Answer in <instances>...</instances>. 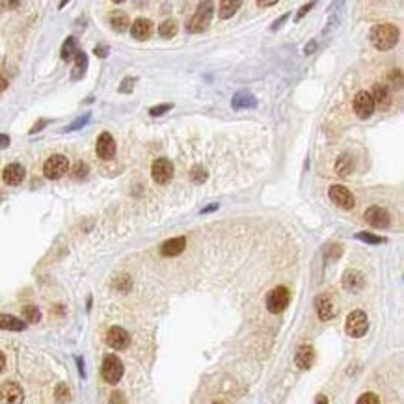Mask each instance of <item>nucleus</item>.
I'll return each mask as SVG.
<instances>
[{
    "mask_svg": "<svg viewBox=\"0 0 404 404\" xmlns=\"http://www.w3.org/2000/svg\"><path fill=\"white\" fill-rule=\"evenodd\" d=\"M399 36H401V32L395 24L382 22V24H376L371 32V43L378 51H389L399 43Z\"/></svg>",
    "mask_w": 404,
    "mask_h": 404,
    "instance_id": "nucleus-1",
    "label": "nucleus"
},
{
    "mask_svg": "<svg viewBox=\"0 0 404 404\" xmlns=\"http://www.w3.org/2000/svg\"><path fill=\"white\" fill-rule=\"evenodd\" d=\"M212 13H214V10H212V4H211V2L199 4L197 11L192 15V19L188 21L187 30L190 32V34H201V32H205L209 28V24H211Z\"/></svg>",
    "mask_w": 404,
    "mask_h": 404,
    "instance_id": "nucleus-2",
    "label": "nucleus"
},
{
    "mask_svg": "<svg viewBox=\"0 0 404 404\" xmlns=\"http://www.w3.org/2000/svg\"><path fill=\"white\" fill-rule=\"evenodd\" d=\"M123 363H121V360L117 356H114V354L104 356L103 367H101V374H103L104 382L112 384V385L117 384L121 380V376H123Z\"/></svg>",
    "mask_w": 404,
    "mask_h": 404,
    "instance_id": "nucleus-3",
    "label": "nucleus"
},
{
    "mask_svg": "<svg viewBox=\"0 0 404 404\" xmlns=\"http://www.w3.org/2000/svg\"><path fill=\"white\" fill-rule=\"evenodd\" d=\"M289 302H290V292L287 287H283V285L274 287L267 294V309L270 313H281V311L287 309Z\"/></svg>",
    "mask_w": 404,
    "mask_h": 404,
    "instance_id": "nucleus-4",
    "label": "nucleus"
},
{
    "mask_svg": "<svg viewBox=\"0 0 404 404\" xmlns=\"http://www.w3.org/2000/svg\"><path fill=\"white\" fill-rule=\"evenodd\" d=\"M67 170H69V160L65 155H52L43 164V173L47 179H52V181L63 177L67 173Z\"/></svg>",
    "mask_w": 404,
    "mask_h": 404,
    "instance_id": "nucleus-5",
    "label": "nucleus"
},
{
    "mask_svg": "<svg viewBox=\"0 0 404 404\" xmlns=\"http://www.w3.org/2000/svg\"><path fill=\"white\" fill-rule=\"evenodd\" d=\"M345 330L350 337H363L367 330H369V319L363 311L356 309L352 311L348 317H346V324H345Z\"/></svg>",
    "mask_w": 404,
    "mask_h": 404,
    "instance_id": "nucleus-6",
    "label": "nucleus"
},
{
    "mask_svg": "<svg viewBox=\"0 0 404 404\" xmlns=\"http://www.w3.org/2000/svg\"><path fill=\"white\" fill-rule=\"evenodd\" d=\"M151 175H153V181L158 183V185L170 183L172 177H173V164H172V160L166 158V156L156 158L153 162V166H151Z\"/></svg>",
    "mask_w": 404,
    "mask_h": 404,
    "instance_id": "nucleus-7",
    "label": "nucleus"
},
{
    "mask_svg": "<svg viewBox=\"0 0 404 404\" xmlns=\"http://www.w3.org/2000/svg\"><path fill=\"white\" fill-rule=\"evenodd\" d=\"M352 108H354V112H356V115H358L360 119H367V117H371L373 112H374V101H373V97H371V94H369V92H365V90L358 92V94L354 95Z\"/></svg>",
    "mask_w": 404,
    "mask_h": 404,
    "instance_id": "nucleus-8",
    "label": "nucleus"
},
{
    "mask_svg": "<svg viewBox=\"0 0 404 404\" xmlns=\"http://www.w3.org/2000/svg\"><path fill=\"white\" fill-rule=\"evenodd\" d=\"M24 391L17 382L0 384V404H22Z\"/></svg>",
    "mask_w": 404,
    "mask_h": 404,
    "instance_id": "nucleus-9",
    "label": "nucleus"
},
{
    "mask_svg": "<svg viewBox=\"0 0 404 404\" xmlns=\"http://www.w3.org/2000/svg\"><path fill=\"white\" fill-rule=\"evenodd\" d=\"M328 197L332 199L337 207L346 209V211H350L356 205V199H354L352 192L346 187H343V185H333V187H330Z\"/></svg>",
    "mask_w": 404,
    "mask_h": 404,
    "instance_id": "nucleus-10",
    "label": "nucleus"
},
{
    "mask_svg": "<svg viewBox=\"0 0 404 404\" xmlns=\"http://www.w3.org/2000/svg\"><path fill=\"white\" fill-rule=\"evenodd\" d=\"M129 343H131V335L121 326H112L106 332V345L112 346L114 350H125L129 346Z\"/></svg>",
    "mask_w": 404,
    "mask_h": 404,
    "instance_id": "nucleus-11",
    "label": "nucleus"
},
{
    "mask_svg": "<svg viewBox=\"0 0 404 404\" xmlns=\"http://www.w3.org/2000/svg\"><path fill=\"white\" fill-rule=\"evenodd\" d=\"M95 151L97 156L103 158V160H110L115 155V140L110 133H101L97 138V144H95Z\"/></svg>",
    "mask_w": 404,
    "mask_h": 404,
    "instance_id": "nucleus-12",
    "label": "nucleus"
},
{
    "mask_svg": "<svg viewBox=\"0 0 404 404\" xmlns=\"http://www.w3.org/2000/svg\"><path fill=\"white\" fill-rule=\"evenodd\" d=\"M365 222L374 229H385L389 226V214L385 209L374 205L365 211Z\"/></svg>",
    "mask_w": 404,
    "mask_h": 404,
    "instance_id": "nucleus-13",
    "label": "nucleus"
},
{
    "mask_svg": "<svg viewBox=\"0 0 404 404\" xmlns=\"http://www.w3.org/2000/svg\"><path fill=\"white\" fill-rule=\"evenodd\" d=\"M315 308H317V315L321 321H332L333 317L337 315V306L332 300L330 294H321L317 296L315 300Z\"/></svg>",
    "mask_w": 404,
    "mask_h": 404,
    "instance_id": "nucleus-14",
    "label": "nucleus"
},
{
    "mask_svg": "<svg viewBox=\"0 0 404 404\" xmlns=\"http://www.w3.org/2000/svg\"><path fill=\"white\" fill-rule=\"evenodd\" d=\"M24 175H26L24 168H22L21 164H17V162H11V164H8V166L4 168V172H2V179H4V183H6V185H10V187H17V185H21L22 181H24Z\"/></svg>",
    "mask_w": 404,
    "mask_h": 404,
    "instance_id": "nucleus-15",
    "label": "nucleus"
},
{
    "mask_svg": "<svg viewBox=\"0 0 404 404\" xmlns=\"http://www.w3.org/2000/svg\"><path fill=\"white\" fill-rule=\"evenodd\" d=\"M363 285H365V278H363V274L360 270L350 269L343 274V287H345V290L360 292L363 289Z\"/></svg>",
    "mask_w": 404,
    "mask_h": 404,
    "instance_id": "nucleus-16",
    "label": "nucleus"
},
{
    "mask_svg": "<svg viewBox=\"0 0 404 404\" xmlns=\"http://www.w3.org/2000/svg\"><path fill=\"white\" fill-rule=\"evenodd\" d=\"M187 248V238L185 237H175L166 240L162 246H160V253L164 257H175V255H181Z\"/></svg>",
    "mask_w": 404,
    "mask_h": 404,
    "instance_id": "nucleus-17",
    "label": "nucleus"
},
{
    "mask_svg": "<svg viewBox=\"0 0 404 404\" xmlns=\"http://www.w3.org/2000/svg\"><path fill=\"white\" fill-rule=\"evenodd\" d=\"M131 34H133V38L138 39V41H145L153 34V22L149 21V19H136L131 24Z\"/></svg>",
    "mask_w": 404,
    "mask_h": 404,
    "instance_id": "nucleus-18",
    "label": "nucleus"
},
{
    "mask_svg": "<svg viewBox=\"0 0 404 404\" xmlns=\"http://www.w3.org/2000/svg\"><path fill=\"white\" fill-rule=\"evenodd\" d=\"M371 97H373L374 101V108L378 106V108H387L389 104H391V94H389V88L385 86V84H376L373 90V94H371Z\"/></svg>",
    "mask_w": 404,
    "mask_h": 404,
    "instance_id": "nucleus-19",
    "label": "nucleus"
},
{
    "mask_svg": "<svg viewBox=\"0 0 404 404\" xmlns=\"http://www.w3.org/2000/svg\"><path fill=\"white\" fill-rule=\"evenodd\" d=\"M296 365L300 369H309L313 362H315V350L311 345H302L300 348L296 350V358H294Z\"/></svg>",
    "mask_w": 404,
    "mask_h": 404,
    "instance_id": "nucleus-20",
    "label": "nucleus"
},
{
    "mask_svg": "<svg viewBox=\"0 0 404 404\" xmlns=\"http://www.w3.org/2000/svg\"><path fill=\"white\" fill-rule=\"evenodd\" d=\"M0 330H8V332H22L26 330V322L8 315V313H0Z\"/></svg>",
    "mask_w": 404,
    "mask_h": 404,
    "instance_id": "nucleus-21",
    "label": "nucleus"
},
{
    "mask_svg": "<svg viewBox=\"0 0 404 404\" xmlns=\"http://www.w3.org/2000/svg\"><path fill=\"white\" fill-rule=\"evenodd\" d=\"M335 172H337V175L339 177H348L350 173L354 172V158L350 155H341L339 158H337V162H335Z\"/></svg>",
    "mask_w": 404,
    "mask_h": 404,
    "instance_id": "nucleus-22",
    "label": "nucleus"
},
{
    "mask_svg": "<svg viewBox=\"0 0 404 404\" xmlns=\"http://www.w3.org/2000/svg\"><path fill=\"white\" fill-rule=\"evenodd\" d=\"M129 15L121 10H115L110 13V26L114 28L115 32H125L129 28Z\"/></svg>",
    "mask_w": 404,
    "mask_h": 404,
    "instance_id": "nucleus-23",
    "label": "nucleus"
},
{
    "mask_svg": "<svg viewBox=\"0 0 404 404\" xmlns=\"http://www.w3.org/2000/svg\"><path fill=\"white\" fill-rule=\"evenodd\" d=\"M238 8H240L238 0H224L218 4V15H220V19H229L237 13Z\"/></svg>",
    "mask_w": 404,
    "mask_h": 404,
    "instance_id": "nucleus-24",
    "label": "nucleus"
},
{
    "mask_svg": "<svg viewBox=\"0 0 404 404\" xmlns=\"http://www.w3.org/2000/svg\"><path fill=\"white\" fill-rule=\"evenodd\" d=\"M233 106L235 108H253L255 104H257V101H255V97L251 94H248V92H238L235 97H233Z\"/></svg>",
    "mask_w": 404,
    "mask_h": 404,
    "instance_id": "nucleus-25",
    "label": "nucleus"
},
{
    "mask_svg": "<svg viewBox=\"0 0 404 404\" xmlns=\"http://www.w3.org/2000/svg\"><path fill=\"white\" fill-rule=\"evenodd\" d=\"M86 69H88V56H86L84 51H77V54H75V73H73V78H82Z\"/></svg>",
    "mask_w": 404,
    "mask_h": 404,
    "instance_id": "nucleus-26",
    "label": "nucleus"
},
{
    "mask_svg": "<svg viewBox=\"0 0 404 404\" xmlns=\"http://www.w3.org/2000/svg\"><path fill=\"white\" fill-rule=\"evenodd\" d=\"M177 30H179L177 28V22L173 19H168V21H164L158 26V36L164 38V39H172V38L177 36Z\"/></svg>",
    "mask_w": 404,
    "mask_h": 404,
    "instance_id": "nucleus-27",
    "label": "nucleus"
},
{
    "mask_svg": "<svg viewBox=\"0 0 404 404\" xmlns=\"http://www.w3.org/2000/svg\"><path fill=\"white\" fill-rule=\"evenodd\" d=\"M60 54H62V60H65V62L71 60V58H75V54H77V39H75L73 36L65 39V43L62 45V52H60Z\"/></svg>",
    "mask_w": 404,
    "mask_h": 404,
    "instance_id": "nucleus-28",
    "label": "nucleus"
},
{
    "mask_svg": "<svg viewBox=\"0 0 404 404\" xmlns=\"http://www.w3.org/2000/svg\"><path fill=\"white\" fill-rule=\"evenodd\" d=\"M207 168L201 166V164H196V166L190 170V179H192V183H196V185H201V183H205L207 181Z\"/></svg>",
    "mask_w": 404,
    "mask_h": 404,
    "instance_id": "nucleus-29",
    "label": "nucleus"
},
{
    "mask_svg": "<svg viewBox=\"0 0 404 404\" xmlns=\"http://www.w3.org/2000/svg\"><path fill=\"white\" fill-rule=\"evenodd\" d=\"M22 317H24V321L26 322L36 324V322L41 321V311L38 309L36 306H24V308H22Z\"/></svg>",
    "mask_w": 404,
    "mask_h": 404,
    "instance_id": "nucleus-30",
    "label": "nucleus"
},
{
    "mask_svg": "<svg viewBox=\"0 0 404 404\" xmlns=\"http://www.w3.org/2000/svg\"><path fill=\"white\" fill-rule=\"evenodd\" d=\"M54 397L58 403H67L71 399V393H69V387L65 384H58L56 389H54Z\"/></svg>",
    "mask_w": 404,
    "mask_h": 404,
    "instance_id": "nucleus-31",
    "label": "nucleus"
},
{
    "mask_svg": "<svg viewBox=\"0 0 404 404\" xmlns=\"http://www.w3.org/2000/svg\"><path fill=\"white\" fill-rule=\"evenodd\" d=\"M131 287H133V281H131L129 276H119V278H115L114 289H117L119 292H127V290H131Z\"/></svg>",
    "mask_w": 404,
    "mask_h": 404,
    "instance_id": "nucleus-32",
    "label": "nucleus"
},
{
    "mask_svg": "<svg viewBox=\"0 0 404 404\" xmlns=\"http://www.w3.org/2000/svg\"><path fill=\"white\" fill-rule=\"evenodd\" d=\"M88 173H90V168H88L86 162H77L75 168H73V177L75 179H86Z\"/></svg>",
    "mask_w": 404,
    "mask_h": 404,
    "instance_id": "nucleus-33",
    "label": "nucleus"
},
{
    "mask_svg": "<svg viewBox=\"0 0 404 404\" xmlns=\"http://www.w3.org/2000/svg\"><path fill=\"white\" fill-rule=\"evenodd\" d=\"M92 119V115L90 114H86V115H82V117H78V119H75L71 125H67L65 127V131H77V129H80V127H84V125L88 123Z\"/></svg>",
    "mask_w": 404,
    "mask_h": 404,
    "instance_id": "nucleus-34",
    "label": "nucleus"
},
{
    "mask_svg": "<svg viewBox=\"0 0 404 404\" xmlns=\"http://www.w3.org/2000/svg\"><path fill=\"white\" fill-rule=\"evenodd\" d=\"M356 237L360 238V240H363V242H369V244H380V242H384L382 237H376V235H371V233H358Z\"/></svg>",
    "mask_w": 404,
    "mask_h": 404,
    "instance_id": "nucleus-35",
    "label": "nucleus"
},
{
    "mask_svg": "<svg viewBox=\"0 0 404 404\" xmlns=\"http://www.w3.org/2000/svg\"><path fill=\"white\" fill-rule=\"evenodd\" d=\"M356 404H380V399H378V395L374 393H363L360 399H358V403Z\"/></svg>",
    "mask_w": 404,
    "mask_h": 404,
    "instance_id": "nucleus-36",
    "label": "nucleus"
},
{
    "mask_svg": "<svg viewBox=\"0 0 404 404\" xmlns=\"http://www.w3.org/2000/svg\"><path fill=\"white\" fill-rule=\"evenodd\" d=\"M168 110H172V104H158V106H153V108L149 110V114L151 115H162L164 112H168Z\"/></svg>",
    "mask_w": 404,
    "mask_h": 404,
    "instance_id": "nucleus-37",
    "label": "nucleus"
},
{
    "mask_svg": "<svg viewBox=\"0 0 404 404\" xmlns=\"http://www.w3.org/2000/svg\"><path fill=\"white\" fill-rule=\"evenodd\" d=\"M133 82H135V78H125L123 82H121V86H119V92H121V94L131 92V90H133Z\"/></svg>",
    "mask_w": 404,
    "mask_h": 404,
    "instance_id": "nucleus-38",
    "label": "nucleus"
},
{
    "mask_svg": "<svg viewBox=\"0 0 404 404\" xmlns=\"http://www.w3.org/2000/svg\"><path fill=\"white\" fill-rule=\"evenodd\" d=\"M313 6H315L313 2H309V4H306V6H304V8H302L300 11H298V15H296V21H300L302 17H304V15H306V13H308V11H309L311 8H313Z\"/></svg>",
    "mask_w": 404,
    "mask_h": 404,
    "instance_id": "nucleus-39",
    "label": "nucleus"
},
{
    "mask_svg": "<svg viewBox=\"0 0 404 404\" xmlns=\"http://www.w3.org/2000/svg\"><path fill=\"white\" fill-rule=\"evenodd\" d=\"M47 123H49L47 119H39V121H38V123H36V125H34V127L30 129V135H34V133H38V131H41V129H43V127H45Z\"/></svg>",
    "mask_w": 404,
    "mask_h": 404,
    "instance_id": "nucleus-40",
    "label": "nucleus"
},
{
    "mask_svg": "<svg viewBox=\"0 0 404 404\" xmlns=\"http://www.w3.org/2000/svg\"><path fill=\"white\" fill-rule=\"evenodd\" d=\"M276 4H278L276 0H259V2H257L259 8H272V6H276Z\"/></svg>",
    "mask_w": 404,
    "mask_h": 404,
    "instance_id": "nucleus-41",
    "label": "nucleus"
},
{
    "mask_svg": "<svg viewBox=\"0 0 404 404\" xmlns=\"http://www.w3.org/2000/svg\"><path fill=\"white\" fill-rule=\"evenodd\" d=\"M10 136L8 135H0V149H6L8 145H10Z\"/></svg>",
    "mask_w": 404,
    "mask_h": 404,
    "instance_id": "nucleus-42",
    "label": "nucleus"
},
{
    "mask_svg": "<svg viewBox=\"0 0 404 404\" xmlns=\"http://www.w3.org/2000/svg\"><path fill=\"white\" fill-rule=\"evenodd\" d=\"M95 54H97L99 58H104V56H108V49L99 45V47H95Z\"/></svg>",
    "mask_w": 404,
    "mask_h": 404,
    "instance_id": "nucleus-43",
    "label": "nucleus"
},
{
    "mask_svg": "<svg viewBox=\"0 0 404 404\" xmlns=\"http://www.w3.org/2000/svg\"><path fill=\"white\" fill-rule=\"evenodd\" d=\"M112 404H123V395L119 393V391L112 393Z\"/></svg>",
    "mask_w": 404,
    "mask_h": 404,
    "instance_id": "nucleus-44",
    "label": "nucleus"
},
{
    "mask_svg": "<svg viewBox=\"0 0 404 404\" xmlns=\"http://www.w3.org/2000/svg\"><path fill=\"white\" fill-rule=\"evenodd\" d=\"M315 49H317V41H309L306 47H304V52H306V54H311Z\"/></svg>",
    "mask_w": 404,
    "mask_h": 404,
    "instance_id": "nucleus-45",
    "label": "nucleus"
},
{
    "mask_svg": "<svg viewBox=\"0 0 404 404\" xmlns=\"http://www.w3.org/2000/svg\"><path fill=\"white\" fill-rule=\"evenodd\" d=\"M77 363H78V371H80V374H82V376H86V373H84V362H82V358H77Z\"/></svg>",
    "mask_w": 404,
    "mask_h": 404,
    "instance_id": "nucleus-46",
    "label": "nucleus"
},
{
    "mask_svg": "<svg viewBox=\"0 0 404 404\" xmlns=\"http://www.w3.org/2000/svg\"><path fill=\"white\" fill-rule=\"evenodd\" d=\"M4 367H6V356L0 352V373L4 371Z\"/></svg>",
    "mask_w": 404,
    "mask_h": 404,
    "instance_id": "nucleus-47",
    "label": "nucleus"
},
{
    "mask_svg": "<svg viewBox=\"0 0 404 404\" xmlns=\"http://www.w3.org/2000/svg\"><path fill=\"white\" fill-rule=\"evenodd\" d=\"M6 88H8V80H6V78H2V77H0V92H4V90H6Z\"/></svg>",
    "mask_w": 404,
    "mask_h": 404,
    "instance_id": "nucleus-48",
    "label": "nucleus"
},
{
    "mask_svg": "<svg viewBox=\"0 0 404 404\" xmlns=\"http://www.w3.org/2000/svg\"><path fill=\"white\" fill-rule=\"evenodd\" d=\"M214 209H218V203H212V205H209V207H205L203 211H201V212L205 214V212H211V211H214Z\"/></svg>",
    "mask_w": 404,
    "mask_h": 404,
    "instance_id": "nucleus-49",
    "label": "nucleus"
},
{
    "mask_svg": "<svg viewBox=\"0 0 404 404\" xmlns=\"http://www.w3.org/2000/svg\"><path fill=\"white\" fill-rule=\"evenodd\" d=\"M287 17H289V15H283V17H281L280 21H278V22H274V26H272V30H276V28H280V24H281V22H283V21H285Z\"/></svg>",
    "mask_w": 404,
    "mask_h": 404,
    "instance_id": "nucleus-50",
    "label": "nucleus"
},
{
    "mask_svg": "<svg viewBox=\"0 0 404 404\" xmlns=\"http://www.w3.org/2000/svg\"><path fill=\"white\" fill-rule=\"evenodd\" d=\"M317 404H328V399H326L324 395H321V397L317 399Z\"/></svg>",
    "mask_w": 404,
    "mask_h": 404,
    "instance_id": "nucleus-51",
    "label": "nucleus"
}]
</instances>
